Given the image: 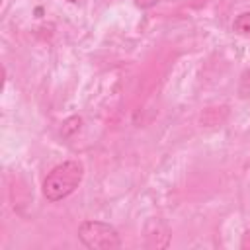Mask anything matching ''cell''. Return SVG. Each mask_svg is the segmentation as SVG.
Returning a JSON list of instances; mask_svg holds the SVG:
<instances>
[{
    "instance_id": "1",
    "label": "cell",
    "mask_w": 250,
    "mask_h": 250,
    "mask_svg": "<svg viewBox=\"0 0 250 250\" xmlns=\"http://www.w3.org/2000/svg\"><path fill=\"white\" fill-rule=\"evenodd\" d=\"M84 178V164L80 160H66L55 166L43 180V195L47 201H61L70 195Z\"/></svg>"
},
{
    "instance_id": "2",
    "label": "cell",
    "mask_w": 250,
    "mask_h": 250,
    "mask_svg": "<svg viewBox=\"0 0 250 250\" xmlns=\"http://www.w3.org/2000/svg\"><path fill=\"white\" fill-rule=\"evenodd\" d=\"M78 238L90 250H113L121 246L117 229L104 221H84L78 227Z\"/></svg>"
},
{
    "instance_id": "3",
    "label": "cell",
    "mask_w": 250,
    "mask_h": 250,
    "mask_svg": "<svg viewBox=\"0 0 250 250\" xmlns=\"http://www.w3.org/2000/svg\"><path fill=\"white\" fill-rule=\"evenodd\" d=\"M232 29L242 33V35H250V12H244V14L236 16V20L232 23Z\"/></svg>"
},
{
    "instance_id": "4",
    "label": "cell",
    "mask_w": 250,
    "mask_h": 250,
    "mask_svg": "<svg viewBox=\"0 0 250 250\" xmlns=\"http://www.w3.org/2000/svg\"><path fill=\"white\" fill-rule=\"evenodd\" d=\"M80 125H82V119L80 117H68L64 123H62V129H61V133L64 135V137H70L72 133H76L78 129H80Z\"/></svg>"
},
{
    "instance_id": "5",
    "label": "cell",
    "mask_w": 250,
    "mask_h": 250,
    "mask_svg": "<svg viewBox=\"0 0 250 250\" xmlns=\"http://www.w3.org/2000/svg\"><path fill=\"white\" fill-rule=\"evenodd\" d=\"M240 96L242 98L250 96V70H246L242 74V80H240Z\"/></svg>"
},
{
    "instance_id": "6",
    "label": "cell",
    "mask_w": 250,
    "mask_h": 250,
    "mask_svg": "<svg viewBox=\"0 0 250 250\" xmlns=\"http://www.w3.org/2000/svg\"><path fill=\"white\" fill-rule=\"evenodd\" d=\"M156 2H158V0H135V6L141 8V10H148V8L156 6Z\"/></svg>"
},
{
    "instance_id": "7",
    "label": "cell",
    "mask_w": 250,
    "mask_h": 250,
    "mask_svg": "<svg viewBox=\"0 0 250 250\" xmlns=\"http://www.w3.org/2000/svg\"><path fill=\"white\" fill-rule=\"evenodd\" d=\"M242 246H250V230L244 232V242H242Z\"/></svg>"
}]
</instances>
